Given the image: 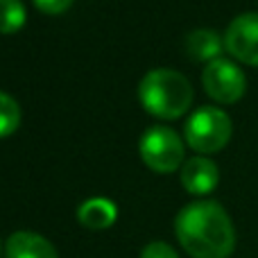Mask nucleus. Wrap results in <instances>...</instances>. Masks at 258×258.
Returning <instances> with one entry per match:
<instances>
[{
  "label": "nucleus",
  "mask_w": 258,
  "mask_h": 258,
  "mask_svg": "<svg viewBox=\"0 0 258 258\" xmlns=\"http://www.w3.org/2000/svg\"><path fill=\"white\" fill-rule=\"evenodd\" d=\"M179 245L192 258H229L236 249V229L229 213L211 200L183 206L174 218Z\"/></svg>",
  "instance_id": "f257e3e1"
},
{
  "label": "nucleus",
  "mask_w": 258,
  "mask_h": 258,
  "mask_svg": "<svg viewBox=\"0 0 258 258\" xmlns=\"http://www.w3.org/2000/svg\"><path fill=\"white\" fill-rule=\"evenodd\" d=\"M195 91L186 75L172 68H154L138 84L143 109L161 120H174L190 109Z\"/></svg>",
  "instance_id": "f03ea898"
},
{
  "label": "nucleus",
  "mask_w": 258,
  "mask_h": 258,
  "mask_svg": "<svg viewBox=\"0 0 258 258\" xmlns=\"http://www.w3.org/2000/svg\"><path fill=\"white\" fill-rule=\"evenodd\" d=\"M233 125L227 111L220 107H200L186 120L183 136L186 143L200 154H213L220 152L231 141Z\"/></svg>",
  "instance_id": "7ed1b4c3"
},
{
  "label": "nucleus",
  "mask_w": 258,
  "mask_h": 258,
  "mask_svg": "<svg viewBox=\"0 0 258 258\" xmlns=\"http://www.w3.org/2000/svg\"><path fill=\"white\" fill-rule=\"evenodd\" d=\"M143 163L161 174H170L183 163V143L179 134L170 127L154 125L138 141Z\"/></svg>",
  "instance_id": "20e7f679"
},
{
  "label": "nucleus",
  "mask_w": 258,
  "mask_h": 258,
  "mask_svg": "<svg viewBox=\"0 0 258 258\" xmlns=\"http://www.w3.org/2000/svg\"><path fill=\"white\" fill-rule=\"evenodd\" d=\"M202 84L209 98H213L220 104H233L245 95L247 77L242 68L231 59H213L206 63L202 73Z\"/></svg>",
  "instance_id": "39448f33"
},
{
  "label": "nucleus",
  "mask_w": 258,
  "mask_h": 258,
  "mask_svg": "<svg viewBox=\"0 0 258 258\" xmlns=\"http://www.w3.org/2000/svg\"><path fill=\"white\" fill-rule=\"evenodd\" d=\"M224 50L233 59L258 68V12L236 16L224 32Z\"/></svg>",
  "instance_id": "423d86ee"
},
{
  "label": "nucleus",
  "mask_w": 258,
  "mask_h": 258,
  "mask_svg": "<svg viewBox=\"0 0 258 258\" xmlns=\"http://www.w3.org/2000/svg\"><path fill=\"white\" fill-rule=\"evenodd\" d=\"M220 181V170L206 156H192L181 165V186L190 195H209Z\"/></svg>",
  "instance_id": "0eeeda50"
},
{
  "label": "nucleus",
  "mask_w": 258,
  "mask_h": 258,
  "mask_svg": "<svg viewBox=\"0 0 258 258\" xmlns=\"http://www.w3.org/2000/svg\"><path fill=\"white\" fill-rule=\"evenodd\" d=\"M5 258H59L52 242L34 231H16L7 238Z\"/></svg>",
  "instance_id": "6e6552de"
},
{
  "label": "nucleus",
  "mask_w": 258,
  "mask_h": 258,
  "mask_svg": "<svg viewBox=\"0 0 258 258\" xmlns=\"http://www.w3.org/2000/svg\"><path fill=\"white\" fill-rule=\"evenodd\" d=\"M118 209L111 200H104V197H93V200H86L84 204L77 209V220H80L82 227L91 229V231H104L116 222Z\"/></svg>",
  "instance_id": "1a4fd4ad"
},
{
  "label": "nucleus",
  "mask_w": 258,
  "mask_h": 258,
  "mask_svg": "<svg viewBox=\"0 0 258 258\" xmlns=\"http://www.w3.org/2000/svg\"><path fill=\"white\" fill-rule=\"evenodd\" d=\"M224 48V39H220V34L215 30L202 27V30H192L186 36V50L190 54V59L195 61H213L220 59Z\"/></svg>",
  "instance_id": "9d476101"
},
{
  "label": "nucleus",
  "mask_w": 258,
  "mask_h": 258,
  "mask_svg": "<svg viewBox=\"0 0 258 258\" xmlns=\"http://www.w3.org/2000/svg\"><path fill=\"white\" fill-rule=\"evenodd\" d=\"M25 23V5L21 0H0V34H14Z\"/></svg>",
  "instance_id": "9b49d317"
},
{
  "label": "nucleus",
  "mask_w": 258,
  "mask_h": 258,
  "mask_svg": "<svg viewBox=\"0 0 258 258\" xmlns=\"http://www.w3.org/2000/svg\"><path fill=\"white\" fill-rule=\"evenodd\" d=\"M21 125V107L9 93L0 91V138L12 136Z\"/></svg>",
  "instance_id": "f8f14e48"
},
{
  "label": "nucleus",
  "mask_w": 258,
  "mask_h": 258,
  "mask_svg": "<svg viewBox=\"0 0 258 258\" xmlns=\"http://www.w3.org/2000/svg\"><path fill=\"white\" fill-rule=\"evenodd\" d=\"M141 258H179L174 247H170L163 240H154L150 245H145V249L141 251Z\"/></svg>",
  "instance_id": "ddd939ff"
},
{
  "label": "nucleus",
  "mask_w": 258,
  "mask_h": 258,
  "mask_svg": "<svg viewBox=\"0 0 258 258\" xmlns=\"http://www.w3.org/2000/svg\"><path fill=\"white\" fill-rule=\"evenodd\" d=\"M34 5H36V7H39L43 14L57 16V14H63L68 7H71L73 0H34Z\"/></svg>",
  "instance_id": "4468645a"
}]
</instances>
